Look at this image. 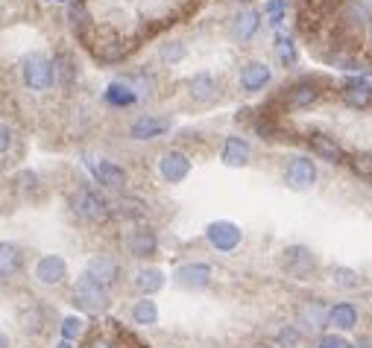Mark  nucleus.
Segmentation results:
<instances>
[{
  "label": "nucleus",
  "mask_w": 372,
  "mask_h": 348,
  "mask_svg": "<svg viewBox=\"0 0 372 348\" xmlns=\"http://www.w3.org/2000/svg\"><path fill=\"white\" fill-rule=\"evenodd\" d=\"M71 211L76 214L79 220H85V223H103L109 214H111V205L100 196V190H94V188H79V190L71 196Z\"/></svg>",
  "instance_id": "nucleus-1"
},
{
  "label": "nucleus",
  "mask_w": 372,
  "mask_h": 348,
  "mask_svg": "<svg viewBox=\"0 0 372 348\" xmlns=\"http://www.w3.org/2000/svg\"><path fill=\"white\" fill-rule=\"evenodd\" d=\"M21 74H24V85L29 91H47L53 85V62L44 53H29L21 62Z\"/></svg>",
  "instance_id": "nucleus-2"
},
{
  "label": "nucleus",
  "mask_w": 372,
  "mask_h": 348,
  "mask_svg": "<svg viewBox=\"0 0 372 348\" xmlns=\"http://www.w3.org/2000/svg\"><path fill=\"white\" fill-rule=\"evenodd\" d=\"M282 267L290 278H296V281H308L317 270V258L308 246H287L284 252H282Z\"/></svg>",
  "instance_id": "nucleus-3"
},
{
  "label": "nucleus",
  "mask_w": 372,
  "mask_h": 348,
  "mask_svg": "<svg viewBox=\"0 0 372 348\" xmlns=\"http://www.w3.org/2000/svg\"><path fill=\"white\" fill-rule=\"evenodd\" d=\"M317 181V164L308 155H294L287 161V170H284V185L296 193L311 190Z\"/></svg>",
  "instance_id": "nucleus-4"
},
{
  "label": "nucleus",
  "mask_w": 372,
  "mask_h": 348,
  "mask_svg": "<svg viewBox=\"0 0 372 348\" xmlns=\"http://www.w3.org/2000/svg\"><path fill=\"white\" fill-rule=\"evenodd\" d=\"M74 302L83 310H88V313H103L109 307V293H106V287L97 284L94 278L83 275L76 281V287H74Z\"/></svg>",
  "instance_id": "nucleus-5"
},
{
  "label": "nucleus",
  "mask_w": 372,
  "mask_h": 348,
  "mask_svg": "<svg viewBox=\"0 0 372 348\" xmlns=\"http://www.w3.org/2000/svg\"><path fill=\"white\" fill-rule=\"evenodd\" d=\"M85 167L97 179V185H103L109 190H123L126 188V170L120 167V164L106 161V158H91V155H85Z\"/></svg>",
  "instance_id": "nucleus-6"
},
{
  "label": "nucleus",
  "mask_w": 372,
  "mask_h": 348,
  "mask_svg": "<svg viewBox=\"0 0 372 348\" xmlns=\"http://www.w3.org/2000/svg\"><path fill=\"white\" fill-rule=\"evenodd\" d=\"M205 237L217 252H235V249L240 246V240H244V231H240V225H235L229 220H217V223H212L205 228Z\"/></svg>",
  "instance_id": "nucleus-7"
},
{
  "label": "nucleus",
  "mask_w": 372,
  "mask_h": 348,
  "mask_svg": "<svg viewBox=\"0 0 372 348\" xmlns=\"http://www.w3.org/2000/svg\"><path fill=\"white\" fill-rule=\"evenodd\" d=\"M191 173V158L179 149H167V153L158 155V176L167 181V185H179Z\"/></svg>",
  "instance_id": "nucleus-8"
},
{
  "label": "nucleus",
  "mask_w": 372,
  "mask_h": 348,
  "mask_svg": "<svg viewBox=\"0 0 372 348\" xmlns=\"http://www.w3.org/2000/svg\"><path fill=\"white\" fill-rule=\"evenodd\" d=\"M308 146H311V153L322 161H329V164H343L346 161V153H343V146L337 144L331 135H322V132H311L308 135Z\"/></svg>",
  "instance_id": "nucleus-9"
},
{
  "label": "nucleus",
  "mask_w": 372,
  "mask_h": 348,
  "mask_svg": "<svg viewBox=\"0 0 372 348\" xmlns=\"http://www.w3.org/2000/svg\"><path fill=\"white\" fill-rule=\"evenodd\" d=\"M240 88H244L247 94H255V91H261L267 82L273 79V71H270V64L267 62H247L244 68H240Z\"/></svg>",
  "instance_id": "nucleus-10"
},
{
  "label": "nucleus",
  "mask_w": 372,
  "mask_h": 348,
  "mask_svg": "<svg viewBox=\"0 0 372 348\" xmlns=\"http://www.w3.org/2000/svg\"><path fill=\"white\" fill-rule=\"evenodd\" d=\"M170 132V120L167 118H156V114H141V118L129 126V135L135 141H153L158 135Z\"/></svg>",
  "instance_id": "nucleus-11"
},
{
  "label": "nucleus",
  "mask_w": 372,
  "mask_h": 348,
  "mask_svg": "<svg viewBox=\"0 0 372 348\" xmlns=\"http://www.w3.org/2000/svg\"><path fill=\"white\" fill-rule=\"evenodd\" d=\"M126 246H129V252H132L135 258H153V255H156V249H158V237H156V231H153V228L138 225V228L129 231Z\"/></svg>",
  "instance_id": "nucleus-12"
},
{
  "label": "nucleus",
  "mask_w": 372,
  "mask_h": 348,
  "mask_svg": "<svg viewBox=\"0 0 372 348\" xmlns=\"http://www.w3.org/2000/svg\"><path fill=\"white\" fill-rule=\"evenodd\" d=\"M118 272H120L118 260H115V258H109V255H94V258L88 260V270H85V275L94 278L100 287L115 284V281H118Z\"/></svg>",
  "instance_id": "nucleus-13"
},
{
  "label": "nucleus",
  "mask_w": 372,
  "mask_h": 348,
  "mask_svg": "<svg viewBox=\"0 0 372 348\" xmlns=\"http://www.w3.org/2000/svg\"><path fill=\"white\" fill-rule=\"evenodd\" d=\"M258 29H261V12H258V9H240L235 18H232V36L240 44L252 41Z\"/></svg>",
  "instance_id": "nucleus-14"
},
{
  "label": "nucleus",
  "mask_w": 372,
  "mask_h": 348,
  "mask_svg": "<svg viewBox=\"0 0 372 348\" xmlns=\"http://www.w3.org/2000/svg\"><path fill=\"white\" fill-rule=\"evenodd\" d=\"M223 164L226 167H247L249 158H252V146L247 138H240V135H232V138H226L223 144Z\"/></svg>",
  "instance_id": "nucleus-15"
},
{
  "label": "nucleus",
  "mask_w": 372,
  "mask_h": 348,
  "mask_svg": "<svg viewBox=\"0 0 372 348\" xmlns=\"http://www.w3.org/2000/svg\"><path fill=\"white\" fill-rule=\"evenodd\" d=\"M64 275H68V263H64V258H59V255H47L36 263V278L47 287L62 284Z\"/></svg>",
  "instance_id": "nucleus-16"
},
{
  "label": "nucleus",
  "mask_w": 372,
  "mask_h": 348,
  "mask_svg": "<svg viewBox=\"0 0 372 348\" xmlns=\"http://www.w3.org/2000/svg\"><path fill=\"white\" fill-rule=\"evenodd\" d=\"M176 281L185 290H202L212 281V267L208 263H185V267L176 270Z\"/></svg>",
  "instance_id": "nucleus-17"
},
{
  "label": "nucleus",
  "mask_w": 372,
  "mask_h": 348,
  "mask_svg": "<svg viewBox=\"0 0 372 348\" xmlns=\"http://www.w3.org/2000/svg\"><path fill=\"white\" fill-rule=\"evenodd\" d=\"M188 94L197 99V103L208 106V103H214V99L220 97V85H217V79L212 74H193L188 79Z\"/></svg>",
  "instance_id": "nucleus-18"
},
{
  "label": "nucleus",
  "mask_w": 372,
  "mask_h": 348,
  "mask_svg": "<svg viewBox=\"0 0 372 348\" xmlns=\"http://www.w3.org/2000/svg\"><path fill=\"white\" fill-rule=\"evenodd\" d=\"M299 325L311 328V330H322L329 325V307L319 302V298H314V302H305L299 307Z\"/></svg>",
  "instance_id": "nucleus-19"
},
{
  "label": "nucleus",
  "mask_w": 372,
  "mask_h": 348,
  "mask_svg": "<svg viewBox=\"0 0 372 348\" xmlns=\"http://www.w3.org/2000/svg\"><path fill=\"white\" fill-rule=\"evenodd\" d=\"M317 99H319L317 82H299V85H294L287 91V106L290 109H311Z\"/></svg>",
  "instance_id": "nucleus-20"
},
{
  "label": "nucleus",
  "mask_w": 372,
  "mask_h": 348,
  "mask_svg": "<svg viewBox=\"0 0 372 348\" xmlns=\"http://www.w3.org/2000/svg\"><path fill=\"white\" fill-rule=\"evenodd\" d=\"M329 325H334L337 330L358 328V307H354L352 302H340V305L329 307Z\"/></svg>",
  "instance_id": "nucleus-21"
},
{
  "label": "nucleus",
  "mask_w": 372,
  "mask_h": 348,
  "mask_svg": "<svg viewBox=\"0 0 372 348\" xmlns=\"http://www.w3.org/2000/svg\"><path fill=\"white\" fill-rule=\"evenodd\" d=\"M343 103L352 106V109H372V85L366 82H349L343 88Z\"/></svg>",
  "instance_id": "nucleus-22"
},
{
  "label": "nucleus",
  "mask_w": 372,
  "mask_h": 348,
  "mask_svg": "<svg viewBox=\"0 0 372 348\" xmlns=\"http://www.w3.org/2000/svg\"><path fill=\"white\" fill-rule=\"evenodd\" d=\"M21 263H24V255H21L18 246L6 243V240L0 243V278H12L21 270Z\"/></svg>",
  "instance_id": "nucleus-23"
},
{
  "label": "nucleus",
  "mask_w": 372,
  "mask_h": 348,
  "mask_svg": "<svg viewBox=\"0 0 372 348\" xmlns=\"http://www.w3.org/2000/svg\"><path fill=\"white\" fill-rule=\"evenodd\" d=\"M103 97H106V103H109V106H115V109H126V106H135V103H138V97L132 94V88H129L123 79L111 82Z\"/></svg>",
  "instance_id": "nucleus-24"
},
{
  "label": "nucleus",
  "mask_w": 372,
  "mask_h": 348,
  "mask_svg": "<svg viewBox=\"0 0 372 348\" xmlns=\"http://www.w3.org/2000/svg\"><path fill=\"white\" fill-rule=\"evenodd\" d=\"M135 287H138V293H144V295H153V293H158L161 287H165V272L156 270V267L141 270V272L135 275Z\"/></svg>",
  "instance_id": "nucleus-25"
},
{
  "label": "nucleus",
  "mask_w": 372,
  "mask_h": 348,
  "mask_svg": "<svg viewBox=\"0 0 372 348\" xmlns=\"http://www.w3.org/2000/svg\"><path fill=\"white\" fill-rule=\"evenodd\" d=\"M331 284L337 290H358L361 287V275L349 270V267H331Z\"/></svg>",
  "instance_id": "nucleus-26"
},
{
  "label": "nucleus",
  "mask_w": 372,
  "mask_h": 348,
  "mask_svg": "<svg viewBox=\"0 0 372 348\" xmlns=\"http://www.w3.org/2000/svg\"><path fill=\"white\" fill-rule=\"evenodd\" d=\"M276 56H279V62L284 64V68H296V62H299V47L294 44V39L279 36V39H276Z\"/></svg>",
  "instance_id": "nucleus-27"
},
{
  "label": "nucleus",
  "mask_w": 372,
  "mask_h": 348,
  "mask_svg": "<svg viewBox=\"0 0 372 348\" xmlns=\"http://www.w3.org/2000/svg\"><path fill=\"white\" fill-rule=\"evenodd\" d=\"M74 76H76V68H74V59L71 56H56L53 59V82L59 79V85H64L68 88L71 82H74Z\"/></svg>",
  "instance_id": "nucleus-28"
},
{
  "label": "nucleus",
  "mask_w": 372,
  "mask_h": 348,
  "mask_svg": "<svg viewBox=\"0 0 372 348\" xmlns=\"http://www.w3.org/2000/svg\"><path fill=\"white\" fill-rule=\"evenodd\" d=\"M132 319H135V325H156L158 322V307H156V302H150L147 295H144L141 302H135Z\"/></svg>",
  "instance_id": "nucleus-29"
},
{
  "label": "nucleus",
  "mask_w": 372,
  "mask_h": 348,
  "mask_svg": "<svg viewBox=\"0 0 372 348\" xmlns=\"http://www.w3.org/2000/svg\"><path fill=\"white\" fill-rule=\"evenodd\" d=\"M158 56H161V62H167V64H176V62H182V59L188 56V47H185L182 41H167V44H161Z\"/></svg>",
  "instance_id": "nucleus-30"
},
{
  "label": "nucleus",
  "mask_w": 372,
  "mask_h": 348,
  "mask_svg": "<svg viewBox=\"0 0 372 348\" xmlns=\"http://www.w3.org/2000/svg\"><path fill=\"white\" fill-rule=\"evenodd\" d=\"M264 15L270 18L273 27H282L284 15H287V0H267V4H264Z\"/></svg>",
  "instance_id": "nucleus-31"
},
{
  "label": "nucleus",
  "mask_w": 372,
  "mask_h": 348,
  "mask_svg": "<svg viewBox=\"0 0 372 348\" xmlns=\"http://www.w3.org/2000/svg\"><path fill=\"white\" fill-rule=\"evenodd\" d=\"M115 211L120 214V217L138 220V217H144V211H147V205H144V202H138V199H120Z\"/></svg>",
  "instance_id": "nucleus-32"
},
{
  "label": "nucleus",
  "mask_w": 372,
  "mask_h": 348,
  "mask_svg": "<svg viewBox=\"0 0 372 348\" xmlns=\"http://www.w3.org/2000/svg\"><path fill=\"white\" fill-rule=\"evenodd\" d=\"M79 330H83V322H79L76 316H68V319H64L62 322V340H76L79 337Z\"/></svg>",
  "instance_id": "nucleus-33"
},
{
  "label": "nucleus",
  "mask_w": 372,
  "mask_h": 348,
  "mask_svg": "<svg viewBox=\"0 0 372 348\" xmlns=\"http://www.w3.org/2000/svg\"><path fill=\"white\" fill-rule=\"evenodd\" d=\"M319 348H352V342L340 334H326V337H319Z\"/></svg>",
  "instance_id": "nucleus-34"
},
{
  "label": "nucleus",
  "mask_w": 372,
  "mask_h": 348,
  "mask_svg": "<svg viewBox=\"0 0 372 348\" xmlns=\"http://www.w3.org/2000/svg\"><path fill=\"white\" fill-rule=\"evenodd\" d=\"M296 342H299V330H296V328H282L279 345H282V348H296Z\"/></svg>",
  "instance_id": "nucleus-35"
},
{
  "label": "nucleus",
  "mask_w": 372,
  "mask_h": 348,
  "mask_svg": "<svg viewBox=\"0 0 372 348\" xmlns=\"http://www.w3.org/2000/svg\"><path fill=\"white\" fill-rule=\"evenodd\" d=\"M352 167H354V173H361V176L372 179V158H366V155H354V158H352Z\"/></svg>",
  "instance_id": "nucleus-36"
},
{
  "label": "nucleus",
  "mask_w": 372,
  "mask_h": 348,
  "mask_svg": "<svg viewBox=\"0 0 372 348\" xmlns=\"http://www.w3.org/2000/svg\"><path fill=\"white\" fill-rule=\"evenodd\" d=\"M9 146H12V129L6 123H0V155H4Z\"/></svg>",
  "instance_id": "nucleus-37"
},
{
  "label": "nucleus",
  "mask_w": 372,
  "mask_h": 348,
  "mask_svg": "<svg viewBox=\"0 0 372 348\" xmlns=\"http://www.w3.org/2000/svg\"><path fill=\"white\" fill-rule=\"evenodd\" d=\"M15 181H21V188L24 190H32V188H36V173H18V176H15Z\"/></svg>",
  "instance_id": "nucleus-38"
},
{
  "label": "nucleus",
  "mask_w": 372,
  "mask_h": 348,
  "mask_svg": "<svg viewBox=\"0 0 372 348\" xmlns=\"http://www.w3.org/2000/svg\"><path fill=\"white\" fill-rule=\"evenodd\" d=\"M88 348H115V345H111V342H106V340H94Z\"/></svg>",
  "instance_id": "nucleus-39"
},
{
  "label": "nucleus",
  "mask_w": 372,
  "mask_h": 348,
  "mask_svg": "<svg viewBox=\"0 0 372 348\" xmlns=\"http://www.w3.org/2000/svg\"><path fill=\"white\" fill-rule=\"evenodd\" d=\"M0 348H9V340H6L4 334H0Z\"/></svg>",
  "instance_id": "nucleus-40"
},
{
  "label": "nucleus",
  "mask_w": 372,
  "mask_h": 348,
  "mask_svg": "<svg viewBox=\"0 0 372 348\" xmlns=\"http://www.w3.org/2000/svg\"><path fill=\"white\" fill-rule=\"evenodd\" d=\"M56 348H74V345H71V342H68V340H62V342H59V345H56Z\"/></svg>",
  "instance_id": "nucleus-41"
},
{
  "label": "nucleus",
  "mask_w": 372,
  "mask_h": 348,
  "mask_svg": "<svg viewBox=\"0 0 372 348\" xmlns=\"http://www.w3.org/2000/svg\"><path fill=\"white\" fill-rule=\"evenodd\" d=\"M352 348H369V342H366V340H361L358 345H352Z\"/></svg>",
  "instance_id": "nucleus-42"
},
{
  "label": "nucleus",
  "mask_w": 372,
  "mask_h": 348,
  "mask_svg": "<svg viewBox=\"0 0 372 348\" xmlns=\"http://www.w3.org/2000/svg\"><path fill=\"white\" fill-rule=\"evenodd\" d=\"M53 4H64V0H53Z\"/></svg>",
  "instance_id": "nucleus-43"
},
{
  "label": "nucleus",
  "mask_w": 372,
  "mask_h": 348,
  "mask_svg": "<svg viewBox=\"0 0 372 348\" xmlns=\"http://www.w3.org/2000/svg\"><path fill=\"white\" fill-rule=\"evenodd\" d=\"M237 4H247V0H237Z\"/></svg>",
  "instance_id": "nucleus-44"
}]
</instances>
